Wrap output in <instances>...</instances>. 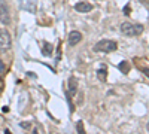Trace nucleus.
Wrapping results in <instances>:
<instances>
[{
    "mask_svg": "<svg viewBox=\"0 0 149 134\" xmlns=\"http://www.w3.org/2000/svg\"><path fill=\"white\" fill-rule=\"evenodd\" d=\"M121 33L125 36H139L143 33V26L127 21V22H122L121 24Z\"/></svg>",
    "mask_w": 149,
    "mask_h": 134,
    "instance_id": "f257e3e1",
    "label": "nucleus"
},
{
    "mask_svg": "<svg viewBox=\"0 0 149 134\" xmlns=\"http://www.w3.org/2000/svg\"><path fill=\"white\" fill-rule=\"evenodd\" d=\"M116 48H118L116 42L107 40V39H103V40L97 42V43L93 46V49H94L96 52H113V51H116Z\"/></svg>",
    "mask_w": 149,
    "mask_h": 134,
    "instance_id": "f03ea898",
    "label": "nucleus"
},
{
    "mask_svg": "<svg viewBox=\"0 0 149 134\" xmlns=\"http://www.w3.org/2000/svg\"><path fill=\"white\" fill-rule=\"evenodd\" d=\"M12 45V39L8 30L0 28V52H8Z\"/></svg>",
    "mask_w": 149,
    "mask_h": 134,
    "instance_id": "7ed1b4c3",
    "label": "nucleus"
},
{
    "mask_svg": "<svg viewBox=\"0 0 149 134\" xmlns=\"http://www.w3.org/2000/svg\"><path fill=\"white\" fill-rule=\"evenodd\" d=\"M0 22L5 26L10 24V12H9L8 5L5 3H0Z\"/></svg>",
    "mask_w": 149,
    "mask_h": 134,
    "instance_id": "20e7f679",
    "label": "nucleus"
},
{
    "mask_svg": "<svg viewBox=\"0 0 149 134\" xmlns=\"http://www.w3.org/2000/svg\"><path fill=\"white\" fill-rule=\"evenodd\" d=\"M75 9L78 12H81V14H87V12H91L93 10V5L88 3V2H78L75 5Z\"/></svg>",
    "mask_w": 149,
    "mask_h": 134,
    "instance_id": "39448f33",
    "label": "nucleus"
},
{
    "mask_svg": "<svg viewBox=\"0 0 149 134\" xmlns=\"http://www.w3.org/2000/svg\"><path fill=\"white\" fill-rule=\"evenodd\" d=\"M81 40H82V33H81V31H78V30L70 31V34H69V43H70L72 46L78 45Z\"/></svg>",
    "mask_w": 149,
    "mask_h": 134,
    "instance_id": "423d86ee",
    "label": "nucleus"
},
{
    "mask_svg": "<svg viewBox=\"0 0 149 134\" xmlns=\"http://www.w3.org/2000/svg\"><path fill=\"white\" fill-rule=\"evenodd\" d=\"M69 91L72 94H76V91H78V80H76L75 76L69 78Z\"/></svg>",
    "mask_w": 149,
    "mask_h": 134,
    "instance_id": "0eeeda50",
    "label": "nucleus"
},
{
    "mask_svg": "<svg viewBox=\"0 0 149 134\" xmlns=\"http://www.w3.org/2000/svg\"><path fill=\"white\" fill-rule=\"evenodd\" d=\"M52 49H54L52 45L48 43V42H45L43 43V49H42V54H43V55H51V54H52Z\"/></svg>",
    "mask_w": 149,
    "mask_h": 134,
    "instance_id": "6e6552de",
    "label": "nucleus"
},
{
    "mask_svg": "<svg viewBox=\"0 0 149 134\" xmlns=\"http://www.w3.org/2000/svg\"><path fill=\"white\" fill-rule=\"evenodd\" d=\"M97 78L101 80V82H105V80L107 79V70H106L105 67H101L100 70L97 71Z\"/></svg>",
    "mask_w": 149,
    "mask_h": 134,
    "instance_id": "1a4fd4ad",
    "label": "nucleus"
},
{
    "mask_svg": "<svg viewBox=\"0 0 149 134\" xmlns=\"http://www.w3.org/2000/svg\"><path fill=\"white\" fill-rule=\"evenodd\" d=\"M118 67H119V70L122 71V73H128V69H130V63H128V61H122L121 64H119V66H118Z\"/></svg>",
    "mask_w": 149,
    "mask_h": 134,
    "instance_id": "9d476101",
    "label": "nucleus"
},
{
    "mask_svg": "<svg viewBox=\"0 0 149 134\" xmlns=\"http://www.w3.org/2000/svg\"><path fill=\"white\" fill-rule=\"evenodd\" d=\"M76 131H78V133H85V128H84L82 121H78V124H76Z\"/></svg>",
    "mask_w": 149,
    "mask_h": 134,
    "instance_id": "9b49d317",
    "label": "nucleus"
},
{
    "mask_svg": "<svg viewBox=\"0 0 149 134\" xmlns=\"http://www.w3.org/2000/svg\"><path fill=\"white\" fill-rule=\"evenodd\" d=\"M142 71H143V73H145V75L149 78V67H143V69H142Z\"/></svg>",
    "mask_w": 149,
    "mask_h": 134,
    "instance_id": "f8f14e48",
    "label": "nucleus"
},
{
    "mask_svg": "<svg viewBox=\"0 0 149 134\" xmlns=\"http://www.w3.org/2000/svg\"><path fill=\"white\" fill-rule=\"evenodd\" d=\"M5 71V64H3V61H0V73H3Z\"/></svg>",
    "mask_w": 149,
    "mask_h": 134,
    "instance_id": "ddd939ff",
    "label": "nucleus"
},
{
    "mask_svg": "<svg viewBox=\"0 0 149 134\" xmlns=\"http://www.w3.org/2000/svg\"><path fill=\"white\" fill-rule=\"evenodd\" d=\"M128 10H130V8H128V5L124 8V12H125V15H128Z\"/></svg>",
    "mask_w": 149,
    "mask_h": 134,
    "instance_id": "4468645a",
    "label": "nucleus"
},
{
    "mask_svg": "<svg viewBox=\"0 0 149 134\" xmlns=\"http://www.w3.org/2000/svg\"><path fill=\"white\" fill-rule=\"evenodd\" d=\"M143 5H146V6H149V0H140Z\"/></svg>",
    "mask_w": 149,
    "mask_h": 134,
    "instance_id": "2eb2a0df",
    "label": "nucleus"
},
{
    "mask_svg": "<svg viewBox=\"0 0 149 134\" xmlns=\"http://www.w3.org/2000/svg\"><path fill=\"white\" fill-rule=\"evenodd\" d=\"M2 91H3V80L0 79V92H2Z\"/></svg>",
    "mask_w": 149,
    "mask_h": 134,
    "instance_id": "dca6fc26",
    "label": "nucleus"
},
{
    "mask_svg": "<svg viewBox=\"0 0 149 134\" xmlns=\"http://www.w3.org/2000/svg\"><path fill=\"white\" fill-rule=\"evenodd\" d=\"M146 128H148V131H149V122H148V127H146Z\"/></svg>",
    "mask_w": 149,
    "mask_h": 134,
    "instance_id": "f3484780",
    "label": "nucleus"
}]
</instances>
